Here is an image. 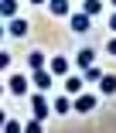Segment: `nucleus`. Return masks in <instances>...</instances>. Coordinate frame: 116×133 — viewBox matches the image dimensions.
I'll list each match as a JSON object with an SVG mask.
<instances>
[{"mask_svg":"<svg viewBox=\"0 0 116 133\" xmlns=\"http://www.w3.org/2000/svg\"><path fill=\"white\" fill-rule=\"evenodd\" d=\"M96 106H99V92H82V96H75V102H72V109L85 116V113H92Z\"/></svg>","mask_w":116,"mask_h":133,"instance_id":"nucleus-1","label":"nucleus"},{"mask_svg":"<svg viewBox=\"0 0 116 133\" xmlns=\"http://www.w3.org/2000/svg\"><path fill=\"white\" fill-rule=\"evenodd\" d=\"M31 85H34L38 92H48V89L55 85V75H51L48 68H31Z\"/></svg>","mask_w":116,"mask_h":133,"instance_id":"nucleus-2","label":"nucleus"},{"mask_svg":"<svg viewBox=\"0 0 116 133\" xmlns=\"http://www.w3.org/2000/svg\"><path fill=\"white\" fill-rule=\"evenodd\" d=\"M31 116H34V119H48V116H51V102L44 99V92L31 96Z\"/></svg>","mask_w":116,"mask_h":133,"instance_id":"nucleus-3","label":"nucleus"},{"mask_svg":"<svg viewBox=\"0 0 116 133\" xmlns=\"http://www.w3.org/2000/svg\"><path fill=\"white\" fill-rule=\"evenodd\" d=\"M48 72H51L55 78H65V75H72V62H68L65 55H55V58L48 62Z\"/></svg>","mask_w":116,"mask_h":133,"instance_id":"nucleus-4","label":"nucleus"},{"mask_svg":"<svg viewBox=\"0 0 116 133\" xmlns=\"http://www.w3.org/2000/svg\"><path fill=\"white\" fill-rule=\"evenodd\" d=\"M7 92H14V96H27V92H31V78H27V75H10V82H7Z\"/></svg>","mask_w":116,"mask_h":133,"instance_id":"nucleus-5","label":"nucleus"},{"mask_svg":"<svg viewBox=\"0 0 116 133\" xmlns=\"http://www.w3.org/2000/svg\"><path fill=\"white\" fill-rule=\"evenodd\" d=\"M68 24H72V34H85V31H89V24H92V17L89 14H68Z\"/></svg>","mask_w":116,"mask_h":133,"instance_id":"nucleus-6","label":"nucleus"},{"mask_svg":"<svg viewBox=\"0 0 116 133\" xmlns=\"http://www.w3.org/2000/svg\"><path fill=\"white\" fill-rule=\"evenodd\" d=\"M72 102H75V96H55L51 99V113H58V116L72 113Z\"/></svg>","mask_w":116,"mask_h":133,"instance_id":"nucleus-7","label":"nucleus"},{"mask_svg":"<svg viewBox=\"0 0 116 133\" xmlns=\"http://www.w3.org/2000/svg\"><path fill=\"white\" fill-rule=\"evenodd\" d=\"M92 65H96V51H92V48H82L79 55H75V68L85 72V68H92Z\"/></svg>","mask_w":116,"mask_h":133,"instance_id":"nucleus-8","label":"nucleus"},{"mask_svg":"<svg viewBox=\"0 0 116 133\" xmlns=\"http://www.w3.org/2000/svg\"><path fill=\"white\" fill-rule=\"evenodd\" d=\"M82 85H85L82 75H65V96H82Z\"/></svg>","mask_w":116,"mask_h":133,"instance_id":"nucleus-9","label":"nucleus"},{"mask_svg":"<svg viewBox=\"0 0 116 133\" xmlns=\"http://www.w3.org/2000/svg\"><path fill=\"white\" fill-rule=\"evenodd\" d=\"M7 34H10V38H24V34H27V21H24V17L7 21Z\"/></svg>","mask_w":116,"mask_h":133,"instance_id":"nucleus-10","label":"nucleus"},{"mask_svg":"<svg viewBox=\"0 0 116 133\" xmlns=\"http://www.w3.org/2000/svg\"><path fill=\"white\" fill-rule=\"evenodd\" d=\"M99 96H116V75L113 72H106L99 78Z\"/></svg>","mask_w":116,"mask_h":133,"instance_id":"nucleus-11","label":"nucleus"},{"mask_svg":"<svg viewBox=\"0 0 116 133\" xmlns=\"http://www.w3.org/2000/svg\"><path fill=\"white\" fill-rule=\"evenodd\" d=\"M48 14H55V17H68V0H48Z\"/></svg>","mask_w":116,"mask_h":133,"instance_id":"nucleus-12","label":"nucleus"},{"mask_svg":"<svg viewBox=\"0 0 116 133\" xmlns=\"http://www.w3.org/2000/svg\"><path fill=\"white\" fill-rule=\"evenodd\" d=\"M0 17H4V21H14L17 17V0H0Z\"/></svg>","mask_w":116,"mask_h":133,"instance_id":"nucleus-13","label":"nucleus"},{"mask_svg":"<svg viewBox=\"0 0 116 133\" xmlns=\"http://www.w3.org/2000/svg\"><path fill=\"white\" fill-rule=\"evenodd\" d=\"M82 14H89V17L102 14V0H85V4H82Z\"/></svg>","mask_w":116,"mask_h":133,"instance_id":"nucleus-14","label":"nucleus"},{"mask_svg":"<svg viewBox=\"0 0 116 133\" xmlns=\"http://www.w3.org/2000/svg\"><path fill=\"white\" fill-rule=\"evenodd\" d=\"M102 75H106V72H102L99 65H92V68H85V72H82V78H85V82H96V85H99V78H102Z\"/></svg>","mask_w":116,"mask_h":133,"instance_id":"nucleus-15","label":"nucleus"},{"mask_svg":"<svg viewBox=\"0 0 116 133\" xmlns=\"http://www.w3.org/2000/svg\"><path fill=\"white\" fill-rule=\"evenodd\" d=\"M24 133H44V119H34L31 116V119L24 123Z\"/></svg>","mask_w":116,"mask_h":133,"instance_id":"nucleus-16","label":"nucleus"},{"mask_svg":"<svg viewBox=\"0 0 116 133\" xmlns=\"http://www.w3.org/2000/svg\"><path fill=\"white\" fill-rule=\"evenodd\" d=\"M27 65L31 68H44V55L41 51H31V55H27Z\"/></svg>","mask_w":116,"mask_h":133,"instance_id":"nucleus-17","label":"nucleus"},{"mask_svg":"<svg viewBox=\"0 0 116 133\" xmlns=\"http://www.w3.org/2000/svg\"><path fill=\"white\" fill-rule=\"evenodd\" d=\"M4 133H24V126H21L17 119H7V126H4Z\"/></svg>","mask_w":116,"mask_h":133,"instance_id":"nucleus-18","label":"nucleus"},{"mask_svg":"<svg viewBox=\"0 0 116 133\" xmlns=\"http://www.w3.org/2000/svg\"><path fill=\"white\" fill-rule=\"evenodd\" d=\"M10 68V55H7V51H0V72H7Z\"/></svg>","mask_w":116,"mask_h":133,"instance_id":"nucleus-19","label":"nucleus"},{"mask_svg":"<svg viewBox=\"0 0 116 133\" xmlns=\"http://www.w3.org/2000/svg\"><path fill=\"white\" fill-rule=\"evenodd\" d=\"M106 55H113V58H116V34L106 41Z\"/></svg>","mask_w":116,"mask_h":133,"instance_id":"nucleus-20","label":"nucleus"},{"mask_svg":"<svg viewBox=\"0 0 116 133\" xmlns=\"http://www.w3.org/2000/svg\"><path fill=\"white\" fill-rule=\"evenodd\" d=\"M109 31H113V34H116V10H113V14H109Z\"/></svg>","mask_w":116,"mask_h":133,"instance_id":"nucleus-21","label":"nucleus"},{"mask_svg":"<svg viewBox=\"0 0 116 133\" xmlns=\"http://www.w3.org/2000/svg\"><path fill=\"white\" fill-rule=\"evenodd\" d=\"M4 126H7V113L0 109V133H4Z\"/></svg>","mask_w":116,"mask_h":133,"instance_id":"nucleus-22","label":"nucleus"},{"mask_svg":"<svg viewBox=\"0 0 116 133\" xmlns=\"http://www.w3.org/2000/svg\"><path fill=\"white\" fill-rule=\"evenodd\" d=\"M7 38V24H0V41H4Z\"/></svg>","mask_w":116,"mask_h":133,"instance_id":"nucleus-23","label":"nucleus"},{"mask_svg":"<svg viewBox=\"0 0 116 133\" xmlns=\"http://www.w3.org/2000/svg\"><path fill=\"white\" fill-rule=\"evenodd\" d=\"M4 92H7V85H0V99H4Z\"/></svg>","mask_w":116,"mask_h":133,"instance_id":"nucleus-24","label":"nucleus"},{"mask_svg":"<svg viewBox=\"0 0 116 133\" xmlns=\"http://www.w3.org/2000/svg\"><path fill=\"white\" fill-rule=\"evenodd\" d=\"M31 4H48V0H31Z\"/></svg>","mask_w":116,"mask_h":133,"instance_id":"nucleus-25","label":"nucleus"},{"mask_svg":"<svg viewBox=\"0 0 116 133\" xmlns=\"http://www.w3.org/2000/svg\"><path fill=\"white\" fill-rule=\"evenodd\" d=\"M109 4H113V10H116V0H109Z\"/></svg>","mask_w":116,"mask_h":133,"instance_id":"nucleus-26","label":"nucleus"}]
</instances>
